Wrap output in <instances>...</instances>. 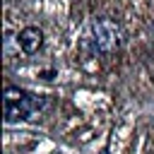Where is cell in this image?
Listing matches in <instances>:
<instances>
[{"instance_id":"cell-3","label":"cell","mask_w":154,"mask_h":154,"mask_svg":"<svg viewBox=\"0 0 154 154\" xmlns=\"http://www.w3.org/2000/svg\"><path fill=\"white\" fill-rule=\"evenodd\" d=\"M17 41H19V48L24 53H36L41 48V43H43V34L36 26H26V29L19 31V38Z\"/></svg>"},{"instance_id":"cell-1","label":"cell","mask_w":154,"mask_h":154,"mask_svg":"<svg viewBox=\"0 0 154 154\" xmlns=\"http://www.w3.org/2000/svg\"><path fill=\"white\" fill-rule=\"evenodd\" d=\"M2 106H5V118L7 120H19V118H29L34 111H38L43 106V101L29 91L7 87L5 96H2Z\"/></svg>"},{"instance_id":"cell-2","label":"cell","mask_w":154,"mask_h":154,"mask_svg":"<svg viewBox=\"0 0 154 154\" xmlns=\"http://www.w3.org/2000/svg\"><path fill=\"white\" fill-rule=\"evenodd\" d=\"M89 38L99 53H111L120 43V26L113 19H94L89 26Z\"/></svg>"}]
</instances>
